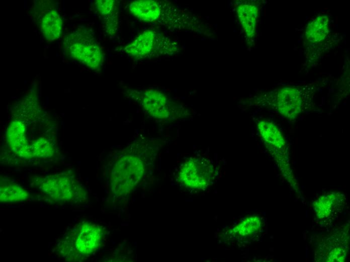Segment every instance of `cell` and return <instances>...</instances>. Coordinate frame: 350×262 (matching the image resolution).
Here are the masks:
<instances>
[{
    "label": "cell",
    "mask_w": 350,
    "mask_h": 262,
    "mask_svg": "<svg viewBox=\"0 0 350 262\" xmlns=\"http://www.w3.org/2000/svg\"><path fill=\"white\" fill-rule=\"evenodd\" d=\"M7 129L6 144L23 159L52 157L56 151L54 132L34 99L25 98Z\"/></svg>",
    "instance_id": "6da1fadb"
},
{
    "label": "cell",
    "mask_w": 350,
    "mask_h": 262,
    "mask_svg": "<svg viewBox=\"0 0 350 262\" xmlns=\"http://www.w3.org/2000/svg\"><path fill=\"white\" fill-rule=\"evenodd\" d=\"M152 141L138 138L119 151L109 173L111 191L116 198L128 195L143 180L155 151Z\"/></svg>",
    "instance_id": "7a4b0ae2"
},
{
    "label": "cell",
    "mask_w": 350,
    "mask_h": 262,
    "mask_svg": "<svg viewBox=\"0 0 350 262\" xmlns=\"http://www.w3.org/2000/svg\"><path fill=\"white\" fill-rule=\"evenodd\" d=\"M106 234L103 226L90 221H80L63 235L58 244V252L66 260H81L101 247Z\"/></svg>",
    "instance_id": "3957f363"
},
{
    "label": "cell",
    "mask_w": 350,
    "mask_h": 262,
    "mask_svg": "<svg viewBox=\"0 0 350 262\" xmlns=\"http://www.w3.org/2000/svg\"><path fill=\"white\" fill-rule=\"evenodd\" d=\"M36 180L38 189L55 202L79 204L88 199L86 189L70 172L38 177Z\"/></svg>",
    "instance_id": "277c9868"
},
{
    "label": "cell",
    "mask_w": 350,
    "mask_h": 262,
    "mask_svg": "<svg viewBox=\"0 0 350 262\" xmlns=\"http://www.w3.org/2000/svg\"><path fill=\"white\" fill-rule=\"evenodd\" d=\"M127 92L153 119L169 120L184 115V108L159 89L154 88L129 89Z\"/></svg>",
    "instance_id": "5b68a950"
},
{
    "label": "cell",
    "mask_w": 350,
    "mask_h": 262,
    "mask_svg": "<svg viewBox=\"0 0 350 262\" xmlns=\"http://www.w3.org/2000/svg\"><path fill=\"white\" fill-rule=\"evenodd\" d=\"M65 54L82 64L100 70L103 62V53L93 33L85 28L73 31L64 38Z\"/></svg>",
    "instance_id": "8992f818"
},
{
    "label": "cell",
    "mask_w": 350,
    "mask_h": 262,
    "mask_svg": "<svg viewBox=\"0 0 350 262\" xmlns=\"http://www.w3.org/2000/svg\"><path fill=\"white\" fill-rule=\"evenodd\" d=\"M216 171L212 162L203 157H192L180 166L177 173L179 182L185 187L203 190L213 183Z\"/></svg>",
    "instance_id": "52a82bcc"
},
{
    "label": "cell",
    "mask_w": 350,
    "mask_h": 262,
    "mask_svg": "<svg viewBox=\"0 0 350 262\" xmlns=\"http://www.w3.org/2000/svg\"><path fill=\"white\" fill-rule=\"evenodd\" d=\"M160 34L153 30H145L126 45L124 51L135 59L149 58L162 54L171 48L170 44Z\"/></svg>",
    "instance_id": "ba28073f"
},
{
    "label": "cell",
    "mask_w": 350,
    "mask_h": 262,
    "mask_svg": "<svg viewBox=\"0 0 350 262\" xmlns=\"http://www.w3.org/2000/svg\"><path fill=\"white\" fill-rule=\"evenodd\" d=\"M277 108L280 113L289 119L296 118L302 111V96L295 87L280 89L277 95Z\"/></svg>",
    "instance_id": "9c48e42d"
},
{
    "label": "cell",
    "mask_w": 350,
    "mask_h": 262,
    "mask_svg": "<svg viewBox=\"0 0 350 262\" xmlns=\"http://www.w3.org/2000/svg\"><path fill=\"white\" fill-rule=\"evenodd\" d=\"M62 21L55 9L46 11L40 20V28L44 38L48 42L58 39L61 34Z\"/></svg>",
    "instance_id": "30bf717a"
},
{
    "label": "cell",
    "mask_w": 350,
    "mask_h": 262,
    "mask_svg": "<svg viewBox=\"0 0 350 262\" xmlns=\"http://www.w3.org/2000/svg\"><path fill=\"white\" fill-rule=\"evenodd\" d=\"M259 133L267 147L270 150L278 148L284 149L286 142L279 128L273 122L268 120L258 122Z\"/></svg>",
    "instance_id": "8fae6325"
},
{
    "label": "cell",
    "mask_w": 350,
    "mask_h": 262,
    "mask_svg": "<svg viewBox=\"0 0 350 262\" xmlns=\"http://www.w3.org/2000/svg\"><path fill=\"white\" fill-rule=\"evenodd\" d=\"M30 198L29 192L14 181L8 179L1 180L0 202L16 203L26 201Z\"/></svg>",
    "instance_id": "7c38bea8"
},
{
    "label": "cell",
    "mask_w": 350,
    "mask_h": 262,
    "mask_svg": "<svg viewBox=\"0 0 350 262\" xmlns=\"http://www.w3.org/2000/svg\"><path fill=\"white\" fill-rule=\"evenodd\" d=\"M237 14L246 35L252 37L255 34L258 16L256 6L249 3L241 4L237 8Z\"/></svg>",
    "instance_id": "4fadbf2b"
},
{
    "label": "cell",
    "mask_w": 350,
    "mask_h": 262,
    "mask_svg": "<svg viewBox=\"0 0 350 262\" xmlns=\"http://www.w3.org/2000/svg\"><path fill=\"white\" fill-rule=\"evenodd\" d=\"M329 32L328 17L327 15H320L308 23L306 28L305 36L309 42L318 43L322 41Z\"/></svg>",
    "instance_id": "5bb4252c"
},
{
    "label": "cell",
    "mask_w": 350,
    "mask_h": 262,
    "mask_svg": "<svg viewBox=\"0 0 350 262\" xmlns=\"http://www.w3.org/2000/svg\"><path fill=\"white\" fill-rule=\"evenodd\" d=\"M261 224V220L259 217L251 216L233 227L230 232L235 237H246L258 232Z\"/></svg>",
    "instance_id": "9a60e30c"
},
{
    "label": "cell",
    "mask_w": 350,
    "mask_h": 262,
    "mask_svg": "<svg viewBox=\"0 0 350 262\" xmlns=\"http://www.w3.org/2000/svg\"><path fill=\"white\" fill-rule=\"evenodd\" d=\"M334 195L332 194L327 195L324 198H321L317 204L316 212L317 216L321 218H325L328 217L331 212L336 207L334 202Z\"/></svg>",
    "instance_id": "2e32d148"
},
{
    "label": "cell",
    "mask_w": 350,
    "mask_h": 262,
    "mask_svg": "<svg viewBox=\"0 0 350 262\" xmlns=\"http://www.w3.org/2000/svg\"><path fill=\"white\" fill-rule=\"evenodd\" d=\"M102 17L105 32L109 35L115 34L118 24V8Z\"/></svg>",
    "instance_id": "e0dca14e"
},
{
    "label": "cell",
    "mask_w": 350,
    "mask_h": 262,
    "mask_svg": "<svg viewBox=\"0 0 350 262\" xmlns=\"http://www.w3.org/2000/svg\"><path fill=\"white\" fill-rule=\"evenodd\" d=\"M96 11L102 17L118 8L117 3L113 0H98L95 2Z\"/></svg>",
    "instance_id": "ac0fdd59"
}]
</instances>
